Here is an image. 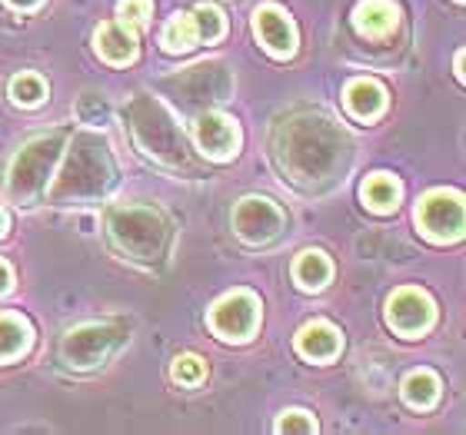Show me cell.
Masks as SVG:
<instances>
[{
    "mask_svg": "<svg viewBox=\"0 0 466 435\" xmlns=\"http://www.w3.org/2000/svg\"><path fill=\"white\" fill-rule=\"evenodd\" d=\"M230 222L233 232L247 246H270L273 240H280L283 226H287V213L273 203L270 196H243L240 203L233 206Z\"/></svg>",
    "mask_w": 466,
    "mask_h": 435,
    "instance_id": "cell-10",
    "label": "cell"
},
{
    "mask_svg": "<svg viewBox=\"0 0 466 435\" xmlns=\"http://www.w3.org/2000/svg\"><path fill=\"white\" fill-rule=\"evenodd\" d=\"M190 136H194L197 150L214 163H227L240 153V124L220 110H197Z\"/></svg>",
    "mask_w": 466,
    "mask_h": 435,
    "instance_id": "cell-12",
    "label": "cell"
},
{
    "mask_svg": "<svg viewBox=\"0 0 466 435\" xmlns=\"http://www.w3.org/2000/svg\"><path fill=\"white\" fill-rule=\"evenodd\" d=\"M107 236L124 260L137 266H160L174 242V226L150 203H114L107 210Z\"/></svg>",
    "mask_w": 466,
    "mask_h": 435,
    "instance_id": "cell-3",
    "label": "cell"
},
{
    "mask_svg": "<svg viewBox=\"0 0 466 435\" xmlns=\"http://www.w3.org/2000/svg\"><path fill=\"white\" fill-rule=\"evenodd\" d=\"M400 27V7L393 0H360L353 7V30L367 40H387Z\"/></svg>",
    "mask_w": 466,
    "mask_h": 435,
    "instance_id": "cell-16",
    "label": "cell"
},
{
    "mask_svg": "<svg viewBox=\"0 0 466 435\" xmlns=\"http://www.w3.org/2000/svg\"><path fill=\"white\" fill-rule=\"evenodd\" d=\"M263 320L260 296L253 290H230L207 310V326L224 342H250Z\"/></svg>",
    "mask_w": 466,
    "mask_h": 435,
    "instance_id": "cell-8",
    "label": "cell"
},
{
    "mask_svg": "<svg viewBox=\"0 0 466 435\" xmlns=\"http://www.w3.org/2000/svg\"><path fill=\"white\" fill-rule=\"evenodd\" d=\"M10 10H17V14H30V10H37L44 0H4Z\"/></svg>",
    "mask_w": 466,
    "mask_h": 435,
    "instance_id": "cell-29",
    "label": "cell"
},
{
    "mask_svg": "<svg viewBox=\"0 0 466 435\" xmlns=\"http://www.w3.org/2000/svg\"><path fill=\"white\" fill-rule=\"evenodd\" d=\"M7 210H4V206H0V240H4V236H7Z\"/></svg>",
    "mask_w": 466,
    "mask_h": 435,
    "instance_id": "cell-31",
    "label": "cell"
},
{
    "mask_svg": "<svg viewBox=\"0 0 466 435\" xmlns=\"http://www.w3.org/2000/svg\"><path fill=\"white\" fill-rule=\"evenodd\" d=\"M387 104H390V94L387 87L373 77H353L343 87V107L353 120L360 124H373L380 116L387 114Z\"/></svg>",
    "mask_w": 466,
    "mask_h": 435,
    "instance_id": "cell-15",
    "label": "cell"
},
{
    "mask_svg": "<svg viewBox=\"0 0 466 435\" xmlns=\"http://www.w3.org/2000/svg\"><path fill=\"white\" fill-rule=\"evenodd\" d=\"M440 392H443V382L433 369H413L403 376L400 382V396L407 402L410 409H417V412H430V409L440 402Z\"/></svg>",
    "mask_w": 466,
    "mask_h": 435,
    "instance_id": "cell-21",
    "label": "cell"
},
{
    "mask_svg": "<svg viewBox=\"0 0 466 435\" xmlns=\"http://www.w3.org/2000/svg\"><path fill=\"white\" fill-rule=\"evenodd\" d=\"M417 230L427 236L430 242L437 246H447V242L463 240L466 230V206H463V193L460 190H430V193L420 196L417 203Z\"/></svg>",
    "mask_w": 466,
    "mask_h": 435,
    "instance_id": "cell-9",
    "label": "cell"
},
{
    "mask_svg": "<svg viewBox=\"0 0 466 435\" xmlns=\"http://www.w3.org/2000/svg\"><path fill=\"white\" fill-rule=\"evenodd\" d=\"M34 346V326L20 312H0V366L24 359Z\"/></svg>",
    "mask_w": 466,
    "mask_h": 435,
    "instance_id": "cell-19",
    "label": "cell"
},
{
    "mask_svg": "<svg viewBox=\"0 0 466 435\" xmlns=\"http://www.w3.org/2000/svg\"><path fill=\"white\" fill-rule=\"evenodd\" d=\"M164 90H174L184 107L200 110L204 104H224L233 94V77L224 60H200L164 80Z\"/></svg>",
    "mask_w": 466,
    "mask_h": 435,
    "instance_id": "cell-7",
    "label": "cell"
},
{
    "mask_svg": "<svg viewBox=\"0 0 466 435\" xmlns=\"http://www.w3.org/2000/svg\"><path fill=\"white\" fill-rule=\"evenodd\" d=\"M160 47H164L167 54H190L194 47H200L197 24L190 10H177L174 17L164 20V27H160Z\"/></svg>",
    "mask_w": 466,
    "mask_h": 435,
    "instance_id": "cell-22",
    "label": "cell"
},
{
    "mask_svg": "<svg viewBox=\"0 0 466 435\" xmlns=\"http://www.w3.org/2000/svg\"><path fill=\"white\" fill-rule=\"evenodd\" d=\"M437 322V302L420 286H400L387 300V326L403 339H420Z\"/></svg>",
    "mask_w": 466,
    "mask_h": 435,
    "instance_id": "cell-11",
    "label": "cell"
},
{
    "mask_svg": "<svg viewBox=\"0 0 466 435\" xmlns=\"http://www.w3.org/2000/svg\"><path fill=\"white\" fill-rule=\"evenodd\" d=\"M170 379H174L177 386L184 389H197L204 386L207 379V362L197 352H180V356L170 362Z\"/></svg>",
    "mask_w": 466,
    "mask_h": 435,
    "instance_id": "cell-25",
    "label": "cell"
},
{
    "mask_svg": "<svg viewBox=\"0 0 466 435\" xmlns=\"http://www.w3.org/2000/svg\"><path fill=\"white\" fill-rule=\"evenodd\" d=\"M290 272H293V282H297L300 290L320 292V290H327L333 280V262L323 250H303V252H297Z\"/></svg>",
    "mask_w": 466,
    "mask_h": 435,
    "instance_id": "cell-20",
    "label": "cell"
},
{
    "mask_svg": "<svg viewBox=\"0 0 466 435\" xmlns=\"http://www.w3.org/2000/svg\"><path fill=\"white\" fill-rule=\"evenodd\" d=\"M127 339H130V329L124 322H80L60 336L57 356L74 372H90L104 366L114 352H120Z\"/></svg>",
    "mask_w": 466,
    "mask_h": 435,
    "instance_id": "cell-6",
    "label": "cell"
},
{
    "mask_svg": "<svg viewBox=\"0 0 466 435\" xmlns=\"http://www.w3.org/2000/svg\"><path fill=\"white\" fill-rule=\"evenodd\" d=\"M270 156L283 180L300 193H330L343 183L353 163V143L333 116L320 110H297L273 126Z\"/></svg>",
    "mask_w": 466,
    "mask_h": 435,
    "instance_id": "cell-1",
    "label": "cell"
},
{
    "mask_svg": "<svg viewBox=\"0 0 466 435\" xmlns=\"http://www.w3.org/2000/svg\"><path fill=\"white\" fill-rule=\"evenodd\" d=\"M194 24H197V37H200V44H217V40L227 34V17L224 10L214 7V4H197L194 10Z\"/></svg>",
    "mask_w": 466,
    "mask_h": 435,
    "instance_id": "cell-24",
    "label": "cell"
},
{
    "mask_svg": "<svg viewBox=\"0 0 466 435\" xmlns=\"http://www.w3.org/2000/svg\"><path fill=\"white\" fill-rule=\"evenodd\" d=\"M7 94L17 107H27V110L40 107V104L47 100V80L40 77V74H34V70H24L17 77H10Z\"/></svg>",
    "mask_w": 466,
    "mask_h": 435,
    "instance_id": "cell-23",
    "label": "cell"
},
{
    "mask_svg": "<svg viewBox=\"0 0 466 435\" xmlns=\"http://www.w3.org/2000/svg\"><path fill=\"white\" fill-rule=\"evenodd\" d=\"M293 349H297V356L307 359V362L327 366V362H333V359L343 352V332L333 326L330 320H310L297 329Z\"/></svg>",
    "mask_w": 466,
    "mask_h": 435,
    "instance_id": "cell-14",
    "label": "cell"
},
{
    "mask_svg": "<svg viewBox=\"0 0 466 435\" xmlns=\"http://www.w3.org/2000/svg\"><path fill=\"white\" fill-rule=\"evenodd\" d=\"M253 34L260 47L277 60H290L300 47V30L280 4H260L253 10Z\"/></svg>",
    "mask_w": 466,
    "mask_h": 435,
    "instance_id": "cell-13",
    "label": "cell"
},
{
    "mask_svg": "<svg viewBox=\"0 0 466 435\" xmlns=\"http://www.w3.org/2000/svg\"><path fill=\"white\" fill-rule=\"evenodd\" d=\"M94 50L110 67H127L137 60V30L124 27L120 20H107L94 30Z\"/></svg>",
    "mask_w": 466,
    "mask_h": 435,
    "instance_id": "cell-17",
    "label": "cell"
},
{
    "mask_svg": "<svg viewBox=\"0 0 466 435\" xmlns=\"http://www.w3.org/2000/svg\"><path fill=\"white\" fill-rule=\"evenodd\" d=\"M457 4H463V0H457Z\"/></svg>",
    "mask_w": 466,
    "mask_h": 435,
    "instance_id": "cell-32",
    "label": "cell"
},
{
    "mask_svg": "<svg viewBox=\"0 0 466 435\" xmlns=\"http://www.w3.org/2000/svg\"><path fill=\"white\" fill-rule=\"evenodd\" d=\"M67 136V130H47V133H37L30 136L27 143H20L17 153L10 156L7 176H4V190H7L10 203L34 206L44 200L50 176L64 156Z\"/></svg>",
    "mask_w": 466,
    "mask_h": 435,
    "instance_id": "cell-4",
    "label": "cell"
},
{
    "mask_svg": "<svg viewBox=\"0 0 466 435\" xmlns=\"http://www.w3.org/2000/svg\"><path fill=\"white\" fill-rule=\"evenodd\" d=\"M317 419H313V412H307V409H283L280 416H277V422H273V432L280 435H313L317 432Z\"/></svg>",
    "mask_w": 466,
    "mask_h": 435,
    "instance_id": "cell-26",
    "label": "cell"
},
{
    "mask_svg": "<svg viewBox=\"0 0 466 435\" xmlns=\"http://www.w3.org/2000/svg\"><path fill=\"white\" fill-rule=\"evenodd\" d=\"M116 176L120 170H116L107 136H100L97 130H80V133L67 136L64 156L50 176L44 200L50 206L104 203L116 190Z\"/></svg>",
    "mask_w": 466,
    "mask_h": 435,
    "instance_id": "cell-2",
    "label": "cell"
},
{
    "mask_svg": "<svg viewBox=\"0 0 466 435\" xmlns=\"http://www.w3.org/2000/svg\"><path fill=\"white\" fill-rule=\"evenodd\" d=\"M360 200H363V206H367L370 213H380V216L397 213L400 200H403V183L393 173L377 170V173H370L360 183Z\"/></svg>",
    "mask_w": 466,
    "mask_h": 435,
    "instance_id": "cell-18",
    "label": "cell"
},
{
    "mask_svg": "<svg viewBox=\"0 0 466 435\" xmlns=\"http://www.w3.org/2000/svg\"><path fill=\"white\" fill-rule=\"evenodd\" d=\"M150 17H154V0H116V20L124 27L140 30Z\"/></svg>",
    "mask_w": 466,
    "mask_h": 435,
    "instance_id": "cell-27",
    "label": "cell"
},
{
    "mask_svg": "<svg viewBox=\"0 0 466 435\" xmlns=\"http://www.w3.org/2000/svg\"><path fill=\"white\" fill-rule=\"evenodd\" d=\"M463 57H466V50H457V57H453V74H457V80H460V84H463V80H466Z\"/></svg>",
    "mask_w": 466,
    "mask_h": 435,
    "instance_id": "cell-30",
    "label": "cell"
},
{
    "mask_svg": "<svg viewBox=\"0 0 466 435\" xmlns=\"http://www.w3.org/2000/svg\"><path fill=\"white\" fill-rule=\"evenodd\" d=\"M10 290H14V270L7 260H0V296H7Z\"/></svg>",
    "mask_w": 466,
    "mask_h": 435,
    "instance_id": "cell-28",
    "label": "cell"
},
{
    "mask_svg": "<svg viewBox=\"0 0 466 435\" xmlns=\"http://www.w3.org/2000/svg\"><path fill=\"white\" fill-rule=\"evenodd\" d=\"M130 120V133H134L137 150L150 156L154 163L167 166V170H184L187 166V143L184 130L177 124L174 110L167 107L160 97L150 94H137L127 110Z\"/></svg>",
    "mask_w": 466,
    "mask_h": 435,
    "instance_id": "cell-5",
    "label": "cell"
}]
</instances>
